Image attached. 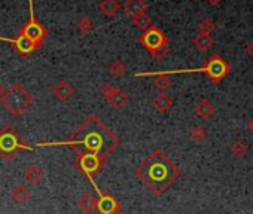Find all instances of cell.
<instances>
[{
    "instance_id": "ba28073f",
    "label": "cell",
    "mask_w": 253,
    "mask_h": 214,
    "mask_svg": "<svg viewBox=\"0 0 253 214\" xmlns=\"http://www.w3.org/2000/svg\"><path fill=\"white\" fill-rule=\"evenodd\" d=\"M88 178H89L91 184L94 186V189L97 192V196H98V199H97V213L98 214H124L122 207L118 202V199L112 193L101 190L97 186V183L94 180V176H88Z\"/></svg>"
},
{
    "instance_id": "f546056e",
    "label": "cell",
    "mask_w": 253,
    "mask_h": 214,
    "mask_svg": "<svg viewBox=\"0 0 253 214\" xmlns=\"http://www.w3.org/2000/svg\"><path fill=\"white\" fill-rule=\"evenodd\" d=\"M247 128H249V131H250V133L253 134V119H252V121L249 122V125H247Z\"/></svg>"
},
{
    "instance_id": "6da1fadb",
    "label": "cell",
    "mask_w": 253,
    "mask_h": 214,
    "mask_svg": "<svg viewBox=\"0 0 253 214\" xmlns=\"http://www.w3.org/2000/svg\"><path fill=\"white\" fill-rule=\"evenodd\" d=\"M121 140L118 136L113 134L101 121L100 118L92 113L89 115L78 130L64 142H49V143H36L39 147H57V146H67L79 153H91L101 158H107L118 146Z\"/></svg>"
},
{
    "instance_id": "3957f363",
    "label": "cell",
    "mask_w": 253,
    "mask_h": 214,
    "mask_svg": "<svg viewBox=\"0 0 253 214\" xmlns=\"http://www.w3.org/2000/svg\"><path fill=\"white\" fill-rule=\"evenodd\" d=\"M21 150L32 152L33 147L26 142V139L14 125H3L0 128V159L9 162Z\"/></svg>"
},
{
    "instance_id": "52a82bcc",
    "label": "cell",
    "mask_w": 253,
    "mask_h": 214,
    "mask_svg": "<svg viewBox=\"0 0 253 214\" xmlns=\"http://www.w3.org/2000/svg\"><path fill=\"white\" fill-rule=\"evenodd\" d=\"M29 12H30L29 21L20 29L18 35H23V36H26L27 39H30L32 42H35L36 45L42 46L49 32H48V29L36 18L35 9H33V0H29Z\"/></svg>"
},
{
    "instance_id": "d6a6232c",
    "label": "cell",
    "mask_w": 253,
    "mask_h": 214,
    "mask_svg": "<svg viewBox=\"0 0 253 214\" xmlns=\"http://www.w3.org/2000/svg\"><path fill=\"white\" fill-rule=\"evenodd\" d=\"M189 2H192V0H189Z\"/></svg>"
},
{
    "instance_id": "ac0fdd59",
    "label": "cell",
    "mask_w": 253,
    "mask_h": 214,
    "mask_svg": "<svg viewBox=\"0 0 253 214\" xmlns=\"http://www.w3.org/2000/svg\"><path fill=\"white\" fill-rule=\"evenodd\" d=\"M43 177H45V171L39 165H36V164L29 165V168L24 171V178L30 184H38L39 181L43 180Z\"/></svg>"
},
{
    "instance_id": "8fae6325",
    "label": "cell",
    "mask_w": 253,
    "mask_h": 214,
    "mask_svg": "<svg viewBox=\"0 0 253 214\" xmlns=\"http://www.w3.org/2000/svg\"><path fill=\"white\" fill-rule=\"evenodd\" d=\"M0 42H8V43H12L14 48L17 49V52L21 55V57H30L33 52H36L41 46L36 45L35 42H32L30 39H27L26 36L23 35H17V37L14 39H8V37H0Z\"/></svg>"
},
{
    "instance_id": "9c48e42d",
    "label": "cell",
    "mask_w": 253,
    "mask_h": 214,
    "mask_svg": "<svg viewBox=\"0 0 253 214\" xmlns=\"http://www.w3.org/2000/svg\"><path fill=\"white\" fill-rule=\"evenodd\" d=\"M106 159L97 155H91V153H79L76 155L73 165L86 177L88 176H94L95 173H100L101 168L104 167Z\"/></svg>"
},
{
    "instance_id": "7402d4cb",
    "label": "cell",
    "mask_w": 253,
    "mask_h": 214,
    "mask_svg": "<svg viewBox=\"0 0 253 214\" xmlns=\"http://www.w3.org/2000/svg\"><path fill=\"white\" fill-rule=\"evenodd\" d=\"M131 24H134L136 29L145 32V30H148L154 23H152V18L145 12V14H140V15L133 17V18H131Z\"/></svg>"
},
{
    "instance_id": "484cf974",
    "label": "cell",
    "mask_w": 253,
    "mask_h": 214,
    "mask_svg": "<svg viewBox=\"0 0 253 214\" xmlns=\"http://www.w3.org/2000/svg\"><path fill=\"white\" fill-rule=\"evenodd\" d=\"M206 136H207V131H206V128H204L203 125H195V127L191 130V133H189L191 140H192V142H195V143H201V142H204Z\"/></svg>"
},
{
    "instance_id": "4316f807",
    "label": "cell",
    "mask_w": 253,
    "mask_h": 214,
    "mask_svg": "<svg viewBox=\"0 0 253 214\" xmlns=\"http://www.w3.org/2000/svg\"><path fill=\"white\" fill-rule=\"evenodd\" d=\"M216 30V24L213 20L210 18H204L200 24H198V33L200 35H211Z\"/></svg>"
},
{
    "instance_id": "4fadbf2b",
    "label": "cell",
    "mask_w": 253,
    "mask_h": 214,
    "mask_svg": "<svg viewBox=\"0 0 253 214\" xmlns=\"http://www.w3.org/2000/svg\"><path fill=\"white\" fill-rule=\"evenodd\" d=\"M134 76H136V77H142V76H155V77H154V86H155L158 91H161V92H166V91L171 86V83H173V80H171V77H170V74H169L167 71H160V73L145 71V73H136Z\"/></svg>"
},
{
    "instance_id": "2e32d148",
    "label": "cell",
    "mask_w": 253,
    "mask_h": 214,
    "mask_svg": "<svg viewBox=\"0 0 253 214\" xmlns=\"http://www.w3.org/2000/svg\"><path fill=\"white\" fill-rule=\"evenodd\" d=\"M214 110H216L214 104H213L210 100H207V98H201V100L197 103L195 109H194L195 115L200 116L201 119H209L210 116L214 115Z\"/></svg>"
},
{
    "instance_id": "4dcf8cb0",
    "label": "cell",
    "mask_w": 253,
    "mask_h": 214,
    "mask_svg": "<svg viewBox=\"0 0 253 214\" xmlns=\"http://www.w3.org/2000/svg\"><path fill=\"white\" fill-rule=\"evenodd\" d=\"M3 92H5V89H3V85H2V83H0V98H2Z\"/></svg>"
},
{
    "instance_id": "7a4b0ae2",
    "label": "cell",
    "mask_w": 253,
    "mask_h": 214,
    "mask_svg": "<svg viewBox=\"0 0 253 214\" xmlns=\"http://www.w3.org/2000/svg\"><path fill=\"white\" fill-rule=\"evenodd\" d=\"M137 178L145 183L154 195L161 196L180 176V168L164 153L163 149H155L134 170Z\"/></svg>"
},
{
    "instance_id": "9a60e30c",
    "label": "cell",
    "mask_w": 253,
    "mask_h": 214,
    "mask_svg": "<svg viewBox=\"0 0 253 214\" xmlns=\"http://www.w3.org/2000/svg\"><path fill=\"white\" fill-rule=\"evenodd\" d=\"M148 9V3L145 0H126L124 3V12L131 18L140 14H145Z\"/></svg>"
},
{
    "instance_id": "5b68a950",
    "label": "cell",
    "mask_w": 253,
    "mask_h": 214,
    "mask_svg": "<svg viewBox=\"0 0 253 214\" xmlns=\"http://www.w3.org/2000/svg\"><path fill=\"white\" fill-rule=\"evenodd\" d=\"M137 42L155 58V60H163L169 52H170V42L167 35L157 27L155 24H152L148 30H145Z\"/></svg>"
},
{
    "instance_id": "7c38bea8",
    "label": "cell",
    "mask_w": 253,
    "mask_h": 214,
    "mask_svg": "<svg viewBox=\"0 0 253 214\" xmlns=\"http://www.w3.org/2000/svg\"><path fill=\"white\" fill-rule=\"evenodd\" d=\"M51 92H52V95H54L57 100H60V101H69V100L75 95L76 91H75V88L72 86V83H70L69 80L61 79V80H58V82L52 86Z\"/></svg>"
},
{
    "instance_id": "44dd1931",
    "label": "cell",
    "mask_w": 253,
    "mask_h": 214,
    "mask_svg": "<svg viewBox=\"0 0 253 214\" xmlns=\"http://www.w3.org/2000/svg\"><path fill=\"white\" fill-rule=\"evenodd\" d=\"M78 205L82 208V211H95L97 210V198H94L89 192H85L78 199Z\"/></svg>"
},
{
    "instance_id": "8992f818",
    "label": "cell",
    "mask_w": 253,
    "mask_h": 214,
    "mask_svg": "<svg viewBox=\"0 0 253 214\" xmlns=\"http://www.w3.org/2000/svg\"><path fill=\"white\" fill-rule=\"evenodd\" d=\"M195 71H203L206 74V77L211 82V83H219L222 82L231 71V66L228 64V61L219 55V54H213L204 64L203 67H200Z\"/></svg>"
},
{
    "instance_id": "30bf717a",
    "label": "cell",
    "mask_w": 253,
    "mask_h": 214,
    "mask_svg": "<svg viewBox=\"0 0 253 214\" xmlns=\"http://www.w3.org/2000/svg\"><path fill=\"white\" fill-rule=\"evenodd\" d=\"M100 94L115 110H121L122 107H125L126 103H128V95H126V92L122 91L121 88H116L112 83H103L100 88Z\"/></svg>"
},
{
    "instance_id": "ffe728a7",
    "label": "cell",
    "mask_w": 253,
    "mask_h": 214,
    "mask_svg": "<svg viewBox=\"0 0 253 214\" xmlns=\"http://www.w3.org/2000/svg\"><path fill=\"white\" fill-rule=\"evenodd\" d=\"M121 9V5L118 0H101L98 3V11L104 15V17H115Z\"/></svg>"
},
{
    "instance_id": "1f68e13d",
    "label": "cell",
    "mask_w": 253,
    "mask_h": 214,
    "mask_svg": "<svg viewBox=\"0 0 253 214\" xmlns=\"http://www.w3.org/2000/svg\"><path fill=\"white\" fill-rule=\"evenodd\" d=\"M82 214H97L95 211H82Z\"/></svg>"
},
{
    "instance_id": "5bb4252c",
    "label": "cell",
    "mask_w": 253,
    "mask_h": 214,
    "mask_svg": "<svg viewBox=\"0 0 253 214\" xmlns=\"http://www.w3.org/2000/svg\"><path fill=\"white\" fill-rule=\"evenodd\" d=\"M173 98L166 94V92H160L157 97H154L152 100V107H154V110L158 112V113H167L171 107H173Z\"/></svg>"
},
{
    "instance_id": "d4e9b609",
    "label": "cell",
    "mask_w": 253,
    "mask_h": 214,
    "mask_svg": "<svg viewBox=\"0 0 253 214\" xmlns=\"http://www.w3.org/2000/svg\"><path fill=\"white\" fill-rule=\"evenodd\" d=\"M76 27H78V30L82 35H88V33H91L94 30L95 24H94V21L89 17H82V18H79L76 21Z\"/></svg>"
},
{
    "instance_id": "f1b7e54d",
    "label": "cell",
    "mask_w": 253,
    "mask_h": 214,
    "mask_svg": "<svg viewBox=\"0 0 253 214\" xmlns=\"http://www.w3.org/2000/svg\"><path fill=\"white\" fill-rule=\"evenodd\" d=\"M207 3H209L210 6L216 8V6H219V5L222 3V0H207Z\"/></svg>"
},
{
    "instance_id": "cb8c5ba5",
    "label": "cell",
    "mask_w": 253,
    "mask_h": 214,
    "mask_svg": "<svg viewBox=\"0 0 253 214\" xmlns=\"http://www.w3.org/2000/svg\"><path fill=\"white\" fill-rule=\"evenodd\" d=\"M109 71L112 76L115 77H122L126 71V66L122 60H113L110 64H109Z\"/></svg>"
},
{
    "instance_id": "e0dca14e",
    "label": "cell",
    "mask_w": 253,
    "mask_h": 214,
    "mask_svg": "<svg viewBox=\"0 0 253 214\" xmlns=\"http://www.w3.org/2000/svg\"><path fill=\"white\" fill-rule=\"evenodd\" d=\"M11 198L17 204H26L32 198V189L29 186H26V184H17L11 190Z\"/></svg>"
},
{
    "instance_id": "83f0119b",
    "label": "cell",
    "mask_w": 253,
    "mask_h": 214,
    "mask_svg": "<svg viewBox=\"0 0 253 214\" xmlns=\"http://www.w3.org/2000/svg\"><path fill=\"white\" fill-rule=\"evenodd\" d=\"M246 54H247V55H249V57L253 60V40H252V42H250V43L246 46Z\"/></svg>"
},
{
    "instance_id": "277c9868",
    "label": "cell",
    "mask_w": 253,
    "mask_h": 214,
    "mask_svg": "<svg viewBox=\"0 0 253 214\" xmlns=\"http://www.w3.org/2000/svg\"><path fill=\"white\" fill-rule=\"evenodd\" d=\"M3 107L12 116L24 115L33 104L32 92L21 83H14L9 89H6L0 98Z\"/></svg>"
},
{
    "instance_id": "603a6c76",
    "label": "cell",
    "mask_w": 253,
    "mask_h": 214,
    "mask_svg": "<svg viewBox=\"0 0 253 214\" xmlns=\"http://www.w3.org/2000/svg\"><path fill=\"white\" fill-rule=\"evenodd\" d=\"M229 152H231V155H232L234 158L241 159V158L249 152V146H247L243 140H237V142H234V143L231 144Z\"/></svg>"
},
{
    "instance_id": "d6986e66",
    "label": "cell",
    "mask_w": 253,
    "mask_h": 214,
    "mask_svg": "<svg viewBox=\"0 0 253 214\" xmlns=\"http://www.w3.org/2000/svg\"><path fill=\"white\" fill-rule=\"evenodd\" d=\"M192 45L200 51V52H207L213 45H214V39L211 35H197L192 37Z\"/></svg>"
}]
</instances>
